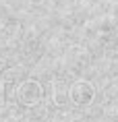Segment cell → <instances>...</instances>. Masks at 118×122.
Returning <instances> with one entry per match:
<instances>
[{"label": "cell", "mask_w": 118, "mask_h": 122, "mask_svg": "<svg viewBox=\"0 0 118 122\" xmlns=\"http://www.w3.org/2000/svg\"><path fill=\"white\" fill-rule=\"evenodd\" d=\"M15 95H17V99H19L23 106H35V103L41 102L44 89H41V85H39L37 81H33V79H23V81L17 85Z\"/></svg>", "instance_id": "6da1fadb"}, {"label": "cell", "mask_w": 118, "mask_h": 122, "mask_svg": "<svg viewBox=\"0 0 118 122\" xmlns=\"http://www.w3.org/2000/svg\"><path fill=\"white\" fill-rule=\"evenodd\" d=\"M66 95H68V99H71L72 103H77V106H87V103L93 102L95 89H93V85L87 83V81H77L75 85H71V89L66 91Z\"/></svg>", "instance_id": "7a4b0ae2"}]
</instances>
